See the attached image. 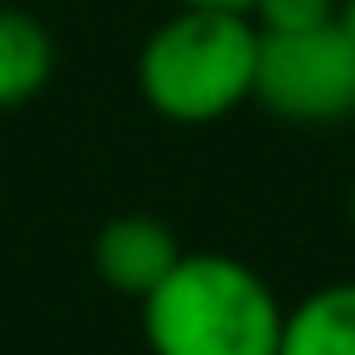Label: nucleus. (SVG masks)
<instances>
[{"mask_svg":"<svg viewBox=\"0 0 355 355\" xmlns=\"http://www.w3.org/2000/svg\"><path fill=\"white\" fill-rule=\"evenodd\" d=\"M333 22L344 28V39L355 44V0H338V11H333Z\"/></svg>","mask_w":355,"mask_h":355,"instance_id":"8","label":"nucleus"},{"mask_svg":"<svg viewBox=\"0 0 355 355\" xmlns=\"http://www.w3.org/2000/svg\"><path fill=\"white\" fill-rule=\"evenodd\" d=\"M255 50L261 28L244 11L172 6V17L155 22L139 44L133 83L161 122L205 128L233 116L255 94Z\"/></svg>","mask_w":355,"mask_h":355,"instance_id":"1","label":"nucleus"},{"mask_svg":"<svg viewBox=\"0 0 355 355\" xmlns=\"http://www.w3.org/2000/svg\"><path fill=\"white\" fill-rule=\"evenodd\" d=\"M172 6H216V11H250V0H172Z\"/></svg>","mask_w":355,"mask_h":355,"instance_id":"9","label":"nucleus"},{"mask_svg":"<svg viewBox=\"0 0 355 355\" xmlns=\"http://www.w3.org/2000/svg\"><path fill=\"white\" fill-rule=\"evenodd\" d=\"M50 72H55L50 28L22 6H0V111H17L28 100H39Z\"/></svg>","mask_w":355,"mask_h":355,"instance_id":"5","label":"nucleus"},{"mask_svg":"<svg viewBox=\"0 0 355 355\" xmlns=\"http://www.w3.org/2000/svg\"><path fill=\"white\" fill-rule=\"evenodd\" d=\"M139 311L155 355H277L288 316L255 266L216 250H183Z\"/></svg>","mask_w":355,"mask_h":355,"instance_id":"2","label":"nucleus"},{"mask_svg":"<svg viewBox=\"0 0 355 355\" xmlns=\"http://www.w3.org/2000/svg\"><path fill=\"white\" fill-rule=\"evenodd\" d=\"M277 355H355V283H327L283 316Z\"/></svg>","mask_w":355,"mask_h":355,"instance_id":"6","label":"nucleus"},{"mask_svg":"<svg viewBox=\"0 0 355 355\" xmlns=\"http://www.w3.org/2000/svg\"><path fill=\"white\" fill-rule=\"evenodd\" d=\"M178 255H183L178 233L150 211H122L94 233V272L122 300H144L178 266Z\"/></svg>","mask_w":355,"mask_h":355,"instance_id":"4","label":"nucleus"},{"mask_svg":"<svg viewBox=\"0 0 355 355\" xmlns=\"http://www.w3.org/2000/svg\"><path fill=\"white\" fill-rule=\"evenodd\" d=\"M261 111L294 128H333L355 116V44L338 22L305 33H261L255 94Z\"/></svg>","mask_w":355,"mask_h":355,"instance_id":"3","label":"nucleus"},{"mask_svg":"<svg viewBox=\"0 0 355 355\" xmlns=\"http://www.w3.org/2000/svg\"><path fill=\"white\" fill-rule=\"evenodd\" d=\"M349 227H355V183H349Z\"/></svg>","mask_w":355,"mask_h":355,"instance_id":"10","label":"nucleus"},{"mask_svg":"<svg viewBox=\"0 0 355 355\" xmlns=\"http://www.w3.org/2000/svg\"><path fill=\"white\" fill-rule=\"evenodd\" d=\"M338 0H250V22L261 33H305V28H322L333 22Z\"/></svg>","mask_w":355,"mask_h":355,"instance_id":"7","label":"nucleus"}]
</instances>
